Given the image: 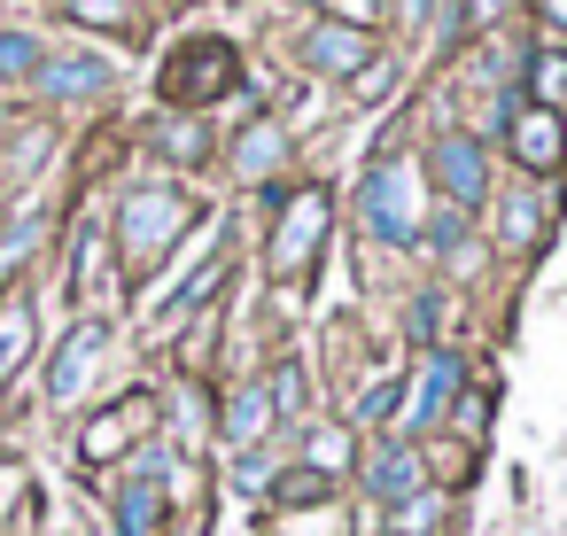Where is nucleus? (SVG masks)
Instances as JSON below:
<instances>
[{
	"mask_svg": "<svg viewBox=\"0 0 567 536\" xmlns=\"http://www.w3.org/2000/svg\"><path fill=\"white\" fill-rule=\"evenodd\" d=\"M195 226V195L187 187H133L125 203H117V218H110V249H117V265L133 272V280H148L172 249H179V234Z\"/></svg>",
	"mask_w": 567,
	"mask_h": 536,
	"instance_id": "obj_1",
	"label": "nucleus"
},
{
	"mask_svg": "<svg viewBox=\"0 0 567 536\" xmlns=\"http://www.w3.org/2000/svg\"><path fill=\"white\" fill-rule=\"evenodd\" d=\"M420 218H427V203H420V164H412V156L373 164L365 187H358V226H365L373 241H389V249H412V241H420Z\"/></svg>",
	"mask_w": 567,
	"mask_h": 536,
	"instance_id": "obj_2",
	"label": "nucleus"
},
{
	"mask_svg": "<svg viewBox=\"0 0 567 536\" xmlns=\"http://www.w3.org/2000/svg\"><path fill=\"white\" fill-rule=\"evenodd\" d=\"M327 226H334L327 187H288V195H280V218H272V234H265V272H272V280H303V272L319 265V249H327Z\"/></svg>",
	"mask_w": 567,
	"mask_h": 536,
	"instance_id": "obj_3",
	"label": "nucleus"
},
{
	"mask_svg": "<svg viewBox=\"0 0 567 536\" xmlns=\"http://www.w3.org/2000/svg\"><path fill=\"white\" fill-rule=\"evenodd\" d=\"M172 489H179V458L172 443H141L125 482H117V536H164L172 520Z\"/></svg>",
	"mask_w": 567,
	"mask_h": 536,
	"instance_id": "obj_4",
	"label": "nucleus"
},
{
	"mask_svg": "<svg viewBox=\"0 0 567 536\" xmlns=\"http://www.w3.org/2000/svg\"><path fill=\"white\" fill-rule=\"evenodd\" d=\"M234 86H241V63H234L226 40H195V48H179L172 71H164V102H172V110H203V102H218V94H234Z\"/></svg>",
	"mask_w": 567,
	"mask_h": 536,
	"instance_id": "obj_5",
	"label": "nucleus"
},
{
	"mask_svg": "<svg viewBox=\"0 0 567 536\" xmlns=\"http://www.w3.org/2000/svg\"><path fill=\"white\" fill-rule=\"evenodd\" d=\"M117 86V63L110 55H94V48H48V63H40V79H32V94L48 102V110H79V102H102Z\"/></svg>",
	"mask_w": 567,
	"mask_h": 536,
	"instance_id": "obj_6",
	"label": "nucleus"
},
{
	"mask_svg": "<svg viewBox=\"0 0 567 536\" xmlns=\"http://www.w3.org/2000/svg\"><path fill=\"white\" fill-rule=\"evenodd\" d=\"M505 148H513V164H520L528 179L567 172V110H536V102H520V110L505 117Z\"/></svg>",
	"mask_w": 567,
	"mask_h": 536,
	"instance_id": "obj_7",
	"label": "nucleus"
},
{
	"mask_svg": "<svg viewBox=\"0 0 567 536\" xmlns=\"http://www.w3.org/2000/svg\"><path fill=\"white\" fill-rule=\"evenodd\" d=\"M148 427H156V396H117L110 412H94L86 427H79V458L86 466H110V458H125V451H141L148 443Z\"/></svg>",
	"mask_w": 567,
	"mask_h": 536,
	"instance_id": "obj_8",
	"label": "nucleus"
},
{
	"mask_svg": "<svg viewBox=\"0 0 567 536\" xmlns=\"http://www.w3.org/2000/svg\"><path fill=\"white\" fill-rule=\"evenodd\" d=\"M427 179L443 187L451 210L474 218V203L489 195V156H482V141H474V133H443V141L427 148Z\"/></svg>",
	"mask_w": 567,
	"mask_h": 536,
	"instance_id": "obj_9",
	"label": "nucleus"
},
{
	"mask_svg": "<svg viewBox=\"0 0 567 536\" xmlns=\"http://www.w3.org/2000/svg\"><path fill=\"white\" fill-rule=\"evenodd\" d=\"M358 482H365V497H373V505H404V497H420V489H427V451H420L412 435L373 443V451L358 458Z\"/></svg>",
	"mask_w": 567,
	"mask_h": 536,
	"instance_id": "obj_10",
	"label": "nucleus"
},
{
	"mask_svg": "<svg viewBox=\"0 0 567 536\" xmlns=\"http://www.w3.org/2000/svg\"><path fill=\"white\" fill-rule=\"evenodd\" d=\"M102 342H110L102 319H79V327L55 342V358H48V404H55V412H71V404L86 396V381H94V365H102Z\"/></svg>",
	"mask_w": 567,
	"mask_h": 536,
	"instance_id": "obj_11",
	"label": "nucleus"
},
{
	"mask_svg": "<svg viewBox=\"0 0 567 536\" xmlns=\"http://www.w3.org/2000/svg\"><path fill=\"white\" fill-rule=\"evenodd\" d=\"M458 381H466V365H458V350L451 342H435L427 358H420V373H412V389H404V427L420 435V427H435L443 412H451V396H458Z\"/></svg>",
	"mask_w": 567,
	"mask_h": 536,
	"instance_id": "obj_12",
	"label": "nucleus"
},
{
	"mask_svg": "<svg viewBox=\"0 0 567 536\" xmlns=\"http://www.w3.org/2000/svg\"><path fill=\"white\" fill-rule=\"evenodd\" d=\"M296 55H303L311 79H358L373 63V32H358V24H311L296 40Z\"/></svg>",
	"mask_w": 567,
	"mask_h": 536,
	"instance_id": "obj_13",
	"label": "nucleus"
},
{
	"mask_svg": "<svg viewBox=\"0 0 567 536\" xmlns=\"http://www.w3.org/2000/svg\"><path fill=\"white\" fill-rule=\"evenodd\" d=\"M226 164H234L241 187L280 179V164H288V125H280V117H249V125L234 133V148H226Z\"/></svg>",
	"mask_w": 567,
	"mask_h": 536,
	"instance_id": "obj_14",
	"label": "nucleus"
},
{
	"mask_svg": "<svg viewBox=\"0 0 567 536\" xmlns=\"http://www.w3.org/2000/svg\"><path fill=\"white\" fill-rule=\"evenodd\" d=\"M272 420H280V412H272V396H265V381H241V389L226 396V420H218V435H226L234 451H257Z\"/></svg>",
	"mask_w": 567,
	"mask_h": 536,
	"instance_id": "obj_15",
	"label": "nucleus"
},
{
	"mask_svg": "<svg viewBox=\"0 0 567 536\" xmlns=\"http://www.w3.org/2000/svg\"><path fill=\"white\" fill-rule=\"evenodd\" d=\"M358 458H365V451H358V427H350V420H319V427H303V466H311V474L334 482V474H358Z\"/></svg>",
	"mask_w": 567,
	"mask_h": 536,
	"instance_id": "obj_16",
	"label": "nucleus"
},
{
	"mask_svg": "<svg viewBox=\"0 0 567 536\" xmlns=\"http://www.w3.org/2000/svg\"><path fill=\"white\" fill-rule=\"evenodd\" d=\"M40 358V319L24 296H0V381H17L24 365Z\"/></svg>",
	"mask_w": 567,
	"mask_h": 536,
	"instance_id": "obj_17",
	"label": "nucleus"
},
{
	"mask_svg": "<svg viewBox=\"0 0 567 536\" xmlns=\"http://www.w3.org/2000/svg\"><path fill=\"white\" fill-rule=\"evenodd\" d=\"M520 102H536V110H567V40L528 48V94H520Z\"/></svg>",
	"mask_w": 567,
	"mask_h": 536,
	"instance_id": "obj_18",
	"label": "nucleus"
},
{
	"mask_svg": "<svg viewBox=\"0 0 567 536\" xmlns=\"http://www.w3.org/2000/svg\"><path fill=\"white\" fill-rule=\"evenodd\" d=\"M48 63V40L24 32V24H0V86H32Z\"/></svg>",
	"mask_w": 567,
	"mask_h": 536,
	"instance_id": "obj_19",
	"label": "nucleus"
},
{
	"mask_svg": "<svg viewBox=\"0 0 567 536\" xmlns=\"http://www.w3.org/2000/svg\"><path fill=\"white\" fill-rule=\"evenodd\" d=\"M148 141H156V156H172V164H203V156H210V125H203L195 110H172Z\"/></svg>",
	"mask_w": 567,
	"mask_h": 536,
	"instance_id": "obj_20",
	"label": "nucleus"
},
{
	"mask_svg": "<svg viewBox=\"0 0 567 536\" xmlns=\"http://www.w3.org/2000/svg\"><path fill=\"white\" fill-rule=\"evenodd\" d=\"M536 241H544V203L528 187H513L497 203V249H536Z\"/></svg>",
	"mask_w": 567,
	"mask_h": 536,
	"instance_id": "obj_21",
	"label": "nucleus"
},
{
	"mask_svg": "<svg viewBox=\"0 0 567 536\" xmlns=\"http://www.w3.org/2000/svg\"><path fill=\"white\" fill-rule=\"evenodd\" d=\"M466 234H474V218H466V210H451V203H435V210L420 218V241H427L435 257H458V265L474 257V249H466Z\"/></svg>",
	"mask_w": 567,
	"mask_h": 536,
	"instance_id": "obj_22",
	"label": "nucleus"
},
{
	"mask_svg": "<svg viewBox=\"0 0 567 536\" xmlns=\"http://www.w3.org/2000/svg\"><path fill=\"white\" fill-rule=\"evenodd\" d=\"M265 396H272V412H280V420H303V396H311V373H303L296 358H280V365L265 373Z\"/></svg>",
	"mask_w": 567,
	"mask_h": 536,
	"instance_id": "obj_23",
	"label": "nucleus"
},
{
	"mask_svg": "<svg viewBox=\"0 0 567 536\" xmlns=\"http://www.w3.org/2000/svg\"><path fill=\"white\" fill-rule=\"evenodd\" d=\"M396 412H404V381H396V373H373L365 396H358V412H350V427H381V420H396Z\"/></svg>",
	"mask_w": 567,
	"mask_h": 536,
	"instance_id": "obj_24",
	"label": "nucleus"
},
{
	"mask_svg": "<svg viewBox=\"0 0 567 536\" xmlns=\"http://www.w3.org/2000/svg\"><path fill=\"white\" fill-rule=\"evenodd\" d=\"M435 520H443V489H435V482H427L420 497L389 505V536H435Z\"/></svg>",
	"mask_w": 567,
	"mask_h": 536,
	"instance_id": "obj_25",
	"label": "nucleus"
},
{
	"mask_svg": "<svg viewBox=\"0 0 567 536\" xmlns=\"http://www.w3.org/2000/svg\"><path fill=\"white\" fill-rule=\"evenodd\" d=\"M327 489H334L327 474H311V466H288V474H272V489H265V497H272V505H327Z\"/></svg>",
	"mask_w": 567,
	"mask_h": 536,
	"instance_id": "obj_26",
	"label": "nucleus"
},
{
	"mask_svg": "<svg viewBox=\"0 0 567 536\" xmlns=\"http://www.w3.org/2000/svg\"><path fill=\"white\" fill-rule=\"evenodd\" d=\"M71 17H79V24H102V32H117V24H133V0H71Z\"/></svg>",
	"mask_w": 567,
	"mask_h": 536,
	"instance_id": "obj_27",
	"label": "nucleus"
},
{
	"mask_svg": "<svg viewBox=\"0 0 567 536\" xmlns=\"http://www.w3.org/2000/svg\"><path fill=\"white\" fill-rule=\"evenodd\" d=\"M451 9H458V32H489V24L513 9V0H451Z\"/></svg>",
	"mask_w": 567,
	"mask_h": 536,
	"instance_id": "obj_28",
	"label": "nucleus"
},
{
	"mask_svg": "<svg viewBox=\"0 0 567 536\" xmlns=\"http://www.w3.org/2000/svg\"><path fill=\"white\" fill-rule=\"evenodd\" d=\"M272 474H280V466H272V458H257V451H241V466H234V482H241V489H272Z\"/></svg>",
	"mask_w": 567,
	"mask_h": 536,
	"instance_id": "obj_29",
	"label": "nucleus"
},
{
	"mask_svg": "<svg viewBox=\"0 0 567 536\" xmlns=\"http://www.w3.org/2000/svg\"><path fill=\"white\" fill-rule=\"evenodd\" d=\"M435 319H443V296H420V303H412V334H420L427 350H435Z\"/></svg>",
	"mask_w": 567,
	"mask_h": 536,
	"instance_id": "obj_30",
	"label": "nucleus"
},
{
	"mask_svg": "<svg viewBox=\"0 0 567 536\" xmlns=\"http://www.w3.org/2000/svg\"><path fill=\"white\" fill-rule=\"evenodd\" d=\"M32 249H40V226H17L9 241H0V272H9L17 257H32Z\"/></svg>",
	"mask_w": 567,
	"mask_h": 536,
	"instance_id": "obj_31",
	"label": "nucleus"
},
{
	"mask_svg": "<svg viewBox=\"0 0 567 536\" xmlns=\"http://www.w3.org/2000/svg\"><path fill=\"white\" fill-rule=\"evenodd\" d=\"M536 9H544V24H551V32L567 40V0H536Z\"/></svg>",
	"mask_w": 567,
	"mask_h": 536,
	"instance_id": "obj_32",
	"label": "nucleus"
},
{
	"mask_svg": "<svg viewBox=\"0 0 567 536\" xmlns=\"http://www.w3.org/2000/svg\"><path fill=\"white\" fill-rule=\"evenodd\" d=\"M427 9H435V0H404V24H427Z\"/></svg>",
	"mask_w": 567,
	"mask_h": 536,
	"instance_id": "obj_33",
	"label": "nucleus"
}]
</instances>
